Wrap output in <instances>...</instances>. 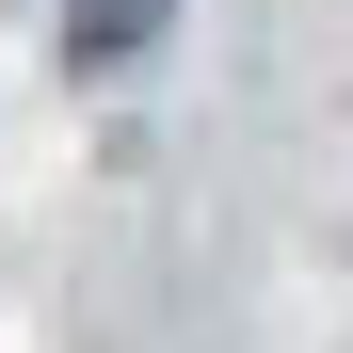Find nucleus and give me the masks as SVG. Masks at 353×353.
I'll list each match as a JSON object with an SVG mask.
<instances>
[{
  "label": "nucleus",
  "mask_w": 353,
  "mask_h": 353,
  "mask_svg": "<svg viewBox=\"0 0 353 353\" xmlns=\"http://www.w3.org/2000/svg\"><path fill=\"white\" fill-rule=\"evenodd\" d=\"M145 32H161V0H65V48L81 65H129Z\"/></svg>",
  "instance_id": "f257e3e1"
}]
</instances>
